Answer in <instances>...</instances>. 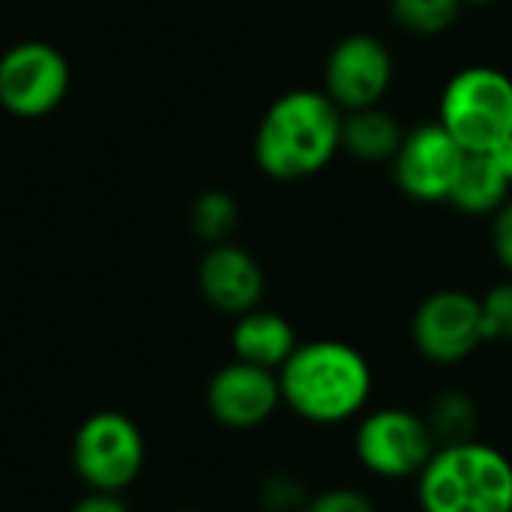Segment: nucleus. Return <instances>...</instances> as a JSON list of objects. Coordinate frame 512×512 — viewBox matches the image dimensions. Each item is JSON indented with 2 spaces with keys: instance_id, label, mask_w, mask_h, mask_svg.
<instances>
[{
  "instance_id": "nucleus-8",
  "label": "nucleus",
  "mask_w": 512,
  "mask_h": 512,
  "mask_svg": "<svg viewBox=\"0 0 512 512\" xmlns=\"http://www.w3.org/2000/svg\"><path fill=\"white\" fill-rule=\"evenodd\" d=\"M411 342L435 366L465 363L486 342L480 297L459 288L429 294L411 318Z\"/></svg>"
},
{
  "instance_id": "nucleus-14",
  "label": "nucleus",
  "mask_w": 512,
  "mask_h": 512,
  "mask_svg": "<svg viewBox=\"0 0 512 512\" xmlns=\"http://www.w3.org/2000/svg\"><path fill=\"white\" fill-rule=\"evenodd\" d=\"M510 180L489 153H465L447 201L468 216H492L510 198Z\"/></svg>"
},
{
  "instance_id": "nucleus-7",
  "label": "nucleus",
  "mask_w": 512,
  "mask_h": 512,
  "mask_svg": "<svg viewBox=\"0 0 512 512\" xmlns=\"http://www.w3.org/2000/svg\"><path fill=\"white\" fill-rule=\"evenodd\" d=\"M69 84V60L51 42L24 39L0 54V108L18 120H39L57 111Z\"/></svg>"
},
{
  "instance_id": "nucleus-24",
  "label": "nucleus",
  "mask_w": 512,
  "mask_h": 512,
  "mask_svg": "<svg viewBox=\"0 0 512 512\" xmlns=\"http://www.w3.org/2000/svg\"><path fill=\"white\" fill-rule=\"evenodd\" d=\"M489 156H492V159L498 162V168H501V171L507 174V180L512 183V138H507L504 144H498V147H495V150H492Z\"/></svg>"
},
{
  "instance_id": "nucleus-26",
  "label": "nucleus",
  "mask_w": 512,
  "mask_h": 512,
  "mask_svg": "<svg viewBox=\"0 0 512 512\" xmlns=\"http://www.w3.org/2000/svg\"><path fill=\"white\" fill-rule=\"evenodd\" d=\"M177 512H204V510H177Z\"/></svg>"
},
{
  "instance_id": "nucleus-25",
  "label": "nucleus",
  "mask_w": 512,
  "mask_h": 512,
  "mask_svg": "<svg viewBox=\"0 0 512 512\" xmlns=\"http://www.w3.org/2000/svg\"><path fill=\"white\" fill-rule=\"evenodd\" d=\"M495 0H462V6H474V9H483V6H492Z\"/></svg>"
},
{
  "instance_id": "nucleus-21",
  "label": "nucleus",
  "mask_w": 512,
  "mask_h": 512,
  "mask_svg": "<svg viewBox=\"0 0 512 512\" xmlns=\"http://www.w3.org/2000/svg\"><path fill=\"white\" fill-rule=\"evenodd\" d=\"M303 512H378V507L360 489L333 486V489H324V492L312 495Z\"/></svg>"
},
{
  "instance_id": "nucleus-20",
  "label": "nucleus",
  "mask_w": 512,
  "mask_h": 512,
  "mask_svg": "<svg viewBox=\"0 0 512 512\" xmlns=\"http://www.w3.org/2000/svg\"><path fill=\"white\" fill-rule=\"evenodd\" d=\"M486 342H512V279L498 282L480 297Z\"/></svg>"
},
{
  "instance_id": "nucleus-22",
  "label": "nucleus",
  "mask_w": 512,
  "mask_h": 512,
  "mask_svg": "<svg viewBox=\"0 0 512 512\" xmlns=\"http://www.w3.org/2000/svg\"><path fill=\"white\" fill-rule=\"evenodd\" d=\"M492 252L501 270L512 279V198L492 213Z\"/></svg>"
},
{
  "instance_id": "nucleus-17",
  "label": "nucleus",
  "mask_w": 512,
  "mask_h": 512,
  "mask_svg": "<svg viewBox=\"0 0 512 512\" xmlns=\"http://www.w3.org/2000/svg\"><path fill=\"white\" fill-rule=\"evenodd\" d=\"M237 225H240V207L225 189H207L192 201L189 228L204 246L231 243Z\"/></svg>"
},
{
  "instance_id": "nucleus-5",
  "label": "nucleus",
  "mask_w": 512,
  "mask_h": 512,
  "mask_svg": "<svg viewBox=\"0 0 512 512\" xmlns=\"http://www.w3.org/2000/svg\"><path fill=\"white\" fill-rule=\"evenodd\" d=\"M72 471L87 492L123 495L144 471L147 441L138 423L123 411H96L72 435Z\"/></svg>"
},
{
  "instance_id": "nucleus-15",
  "label": "nucleus",
  "mask_w": 512,
  "mask_h": 512,
  "mask_svg": "<svg viewBox=\"0 0 512 512\" xmlns=\"http://www.w3.org/2000/svg\"><path fill=\"white\" fill-rule=\"evenodd\" d=\"M402 138H405V129L381 105L342 114V150L351 153L357 162H366V165L393 162Z\"/></svg>"
},
{
  "instance_id": "nucleus-10",
  "label": "nucleus",
  "mask_w": 512,
  "mask_h": 512,
  "mask_svg": "<svg viewBox=\"0 0 512 512\" xmlns=\"http://www.w3.org/2000/svg\"><path fill=\"white\" fill-rule=\"evenodd\" d=\"M462 159L465 150L453 141V135L438 120H432L405 132L393 156V177L396 186L411 201L441 204L450 195Z\"/></svg>"
},
{
  "instance_id": "nucleus-1",
  "label": "nucleus",
  "mask_w": 512,
  "mask_h": 512,
  "mask_svg": "<svg viewBox=\"0 0 512 512\" xmlns=\"http://www.w3.org/2000/svg\"><path fill=\"white\" fill-rule=\"evenodd\" d=\"M276 378L282 405L312 426H342L360 417L375 390L366 354L339 339L300 342Z\"/></svg>"
},
{
  "instance_id": "nucleus-13",
  "label": "nucleus",
  "mask_w": 512,
  "mask_h": 512,
  "mask_svg": "<svg viewBox=\"0 0 512 512\" xmlns=\"http://www.w3.org/2000/svg\"><path fill=\"white\" fill-rule=\"evenodd\" d=\"M297 333L291 321L273 309H252L240 318H234L231 327V351L234 360L261 366L270 372H279L282 363L294 354L297 348Z\"/></svg>"
},
{
  "instance_id": "nucleus-2",
  "label": "nucleus",
  "mask_w": 512,
  "mask_h": 512,
  "mask_svg": "<svg viewBox=\"0 0 512 512\" xmlns=\"http://www.w3.org/2000/svg\"><path fill=\"white\" fill-rule=\"evenodd\" d=\"M342 150V111L324 90H288L261 117L255 129V165L282 183L306 180L324 171Z\"/></svg>"
},
{
  "instance_id": "nucleus-16",
  "label": "nucleus",
  "mask_w": 512,
  "mask_h": 512,
  "mask_svg": "<svg viewBox=\"0 0 512 512\" xmlns=\"http://www.w3.org/2000/svg\"><path fill=\"white\" fill-rule=\"evenodd\" d=\"M426 423H429V432H432L438 447L465 444V441L477 438L480 408L468 390L447 387L432 399V405L426 411Z\"/></svg>"
},
{
  "instance_id": "nucleus-19",
  "label": "nucleus",
  "mask_w": 512,
  "mask_h": 512,
  "mask_svg": "<svg viewBox=\"0 0 512 512\" xmlns=\"http://www.w3.org/2000/svg\"><path fill=\"white\" fill-rule=\"evenodd\" d=\"M309 498L306 483L288 471H273L258 486V504L267 512H303Z\"/></svg>"
},
{
  "instance_id": "nucleus-4",
  "label": "nucleus",
  "mask_w": 512,
  "mask_h": 512,
  "mask_svg": "<svg viewBox=\"0 0 512 512\" xmlns=\"http://www.w3.org/2000/svg\"><path fill=\"white\" fill-rule=\"evenodd\" d=\"M438 123L465 153H492L512 138V78L495 66L459 69L441 93Z\"/></svg>"
},
{
  "instance_id": "nucleus-18",
  "label": "nucleus",
  "mask_w": 512,
  "mask_h": 512,
  "mask_svg": "<svg viewBox=\"0 0 512 512\" xmlns=\"http://www.w3.org/2000/svg\"><path fill=\"white\" fill-rule=\"evenodd\" d=\"M462 0H390V18L411 36H441L459 15Z\"/></svg>"
},
{
  "instance_id": "nucleus-6",
  "label": "nucleus",
  "mask_w": 512,
  "mask_h": 512,
  "mask_svg": "<svg viewBox=\"0 0 512 512\" xmlns=\"http://www.w3.org/2000/svg\"><path fill=\"white\" fill-rule=\"evenodd\" d=\"M438 450L426 417L408 408H378L360 417L354 432L357 462L378 480H417Z\"/></svg>"
},
{
  "instance_id": "nucleus-9",
  "label": "nucleus",
  "mask_w": 512,
  "mask_h": 512,
  "mask_svg": "<svg viewBox=\"0 0 512 512\" xmlns=\"http://www.w3.org/2000/svg\"><path fill=\"white\" fill-rule=\"evenodd\" d=\"M393 84V54L372 33H351L339 39L324 63V93L345 111L381 105Z\"/></svg>"
},
{
  "instance_id": "nucleus-12",
  "label": "nucleus",
  "mask_w": 512,
  "mask_h": 512,
  "mask_svg": "<svg viewBox=\"0 0 512 512\" xmlns=\"http://www.w3.org/2000/svg\"><path fill=\"white\" fill-rule=\"evenodd\" d=\"M198 288L207 306L222 315L240 318L261 306L267 279L252 252L237 243H219L207 246L198 264Z\"/></svg>"
},
{
  "instance_id": "nucleus-11",
  "label": "nucleus",
  "mask_w": 512,
  "mask_h": 512,
  "mask_svg": "<svg viewBox=\"0 0 512 512\" xmlns=\"http://www.w3.org/2000/svg\"><path fill=\"white\" fill-rule=\"evenodd\" d=\"M204 405L210 417L225 429H234V432L258 429L282 405L279 378L270 369L231 360L207 381Z\"/></svg>"
},
{
  "instance_id": "nucleus-23",
  "label": "nucleus",
  "mask_w": 512,
  "mask_h": 512,
  "mask_svg": "<svg viewBox=\"0 0 512 512\" xmlns=\"http://www.w3.org/2000/svg\"><path fill=\"white\" fill-rule=\"evenodd\" d=\"M69 512H129V504L123 501V495L114 492H87L72 504Z\"/></svg>"
},
{
  "instance_id": "nucleus-3",
  "label": "nucleus",
  "mask_w": 512,
  "mask_h": 512,
  "mask_svg": "<svg viewBox=\"0 0 512 512\" xmlns=\"http://www.w3.org/2000/svg\"><path fill=\"white\" fill-rule=\"evenodd\" d=\"M420 512H512V462L498 447H438L417 474Z\"/></svg>"
}]
</instances>
